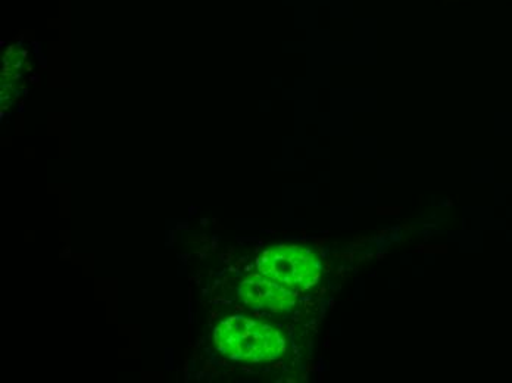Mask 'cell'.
Returning <instances> with one entry per match:
<instances>
[{
    "label": "cell",
    "instance_id": "cell-2",
    "mask_svg": "<svg viewBox=\"0 0 512 383\" xmlns=\"http://www.w3.org/2000/svg\"><path fill=\"white\" fill-rule=\"evenodd\" d=\"M259 274L292 289L307 291L320 279L321 261L311 249L279 245L262 252L256 260Z\"/></svg>",
    "mask_w": 512,
    "mask_h": 383
},
{
    "label": "cell",
    "instance_id": "cell-1",
    "mask_svg": "<svg viewBox=\"0 0 512 383\" xmlns=\"http://www.w3.org/2000/svg\"><path fill=\"white\" fill-rule=\"evenodd\" d=\"M218 353L236 361L277 360L286 351V339L268 323L245 316H231L214 329Z\"/></svg>",
    "mask_w": 512,
    "mask_h": 383
},
{
    "label": "cell",
    "instance_id": "cell-3",
    "mask_svg": "<svg viewBox=\"0 0 512 383\" xmlns=\"http://www.w3.org/2000/svg\"><path fill=\"white\" fill-rule=\"evenodd\" d=\"M240 300L255 310L273 313L289 311L295 305L296 292L265 276H251L243 280L237 289Z\"/></svg>",
    "mask_w": 512,
    "mask_h": 383
}]
</instances>
